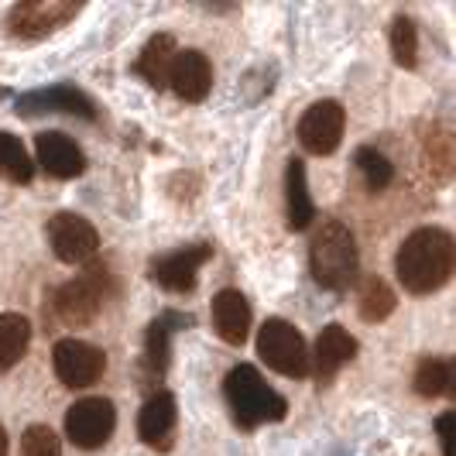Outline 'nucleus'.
I'll return each instance as SVG.
<instances>
[{
	"label": "nucleus",
	"instance_id": "obj_1",
	"mask_svg": "<svg viewBox=\"0 0 456 456\" xmlns=\"http://www.w3.org/2000/svg\"><path fill=\"white\" fill-rule=\"evenodd\" d=\"M398 281L411 296H429L453 274V237L439 227H422L405 237L395 257Z\"/></svg>",
	"mask_w": 456,
	"mask_h": 456
},
{
	"label": "nucleus",
	"instance_id": "obj_2",
	"mask_svg": "<svg viewBox=\"0 0 456 456\" xmlns=\"http://www.w3.org/2000/svg\"><path fill=\"white\" fill-rule=\"evenodd\" d=\"M224 395H227V405L237 419L240 429H257L265 422H281L289 402L265 385L261 370L251 364H237L224 381Z\"/></svg>",
	"mask_w": 456,
	"mask_h": 456
},
{
	"label": "nucleus",
	"instance_id": "obj_3",
	"mask_svg": "<svg viewBox=\"0 0 456 456\" xmlns=\"http://www.w3.org/2000/svg\"><path fill=\"white\" fill-rule=\"evenodd\" d=\"M313 278L330 292H343L357 281V240L340 220H326L309 248Z\"/></svg>",
	"mask_w": 456,
	"mask_h": 456
},
{
	"label": "nucleus",
	"instance_id": "obj_4",
	"mask_svg": "<svg viewBox=\"0 0 456 456\" xmlns=\"http://www.w3.org/2000/svg\"><path fill=\"white\" fill-rule=\"evenodd\" d=\"M257 357L265 364L285 374V378H305L309 374V346L302 340L292 322L285 320H268L257 333Z\"/></svg>",
	"mask_w": 456,
	"mask_h": 456
},
{
	"label": "nucleus",
	"instance_id": "obj_5",
	"mask_svg": "<svg viewBox=\"0 0 456 456\" xmlns=\"http://www.w3.org/2000/svg\"><path fill=\"white\" fill-rule=\"evenodd\" d=\"M103 298H107V278L100 268H93V272L66 281L55 292V313L66 326H86V322L96 320Z\"/></svg>",
	"mask_w": 456,
	"mask_h": 456
},
{
	"label": "nucleus",
	"instance_id": "obj_6",
	"mask_svg": "<svg viewBox=\"0 0 456 456\" xmlns=\"http://www.w3.org/2000/svg\"><path fill=\"white\" fill-rule=\"evenodd\" d=\"M52 364H55V374L66 388H90L103 378L107 370V357L103 350H96L93 343L76 340V337H66V340L55 343L52 350Z\"/></svg>",
	"mask_w": 456,
	"mask_h": 456
},
{
	"label": "nucleus",
	"instance_id": "obj_7",
	"mask_svg": "<svg viewBox=\"0 0 456 456\" xmlns=\"http://www.w3.org/2000/svg\"><path fill=\"white\" fill-rule=\"evenodd\" d=\"M117 429V411L110 398H83L66 411V436L79 450H100Z\"/></svg>",
	"mask_w": 456,
	"mask_h": 456
},
{
	"label": "nucleus",
	"instance_id": "obj_8",
	"mask_svg": "<svg viewBox=\"0 0 456 456\" xmlns=\"http://www.w3.org/2000/svg\"><path fill=\"white\" fill-rule=\"evenodd\" d=\"M48 240L55 257L66 265H86L100 251V233L79 213H55L48 220Z\"/></svg>",
	"mask_w": 456,
	"mask_h": 456
},
{
	"label": "nucleus",
	"instance_id": "obj_9",
	"mask_svg": "<svg viewBox=\"0 0 456 456\" xmlns=\"http://www.w3.org/2000/svg\"><path fill=\"white\" fill-rule=\"evenodd\" d=\"M76 14H79V4H69V0H24V4L11 7L7 28H11V35L35 42V38L52 35L55 28H62Z\"/></svg>",
	"mask_w": 456,
	"mask_h": 456
},
{
	"label": "nucleus",
	"instance_id": "obj_10",
	"mask_svg": "<svg viewBox=\"0 0 456 456\" xmlns=\"http://www.w3.org/2000/svg\"><path fill=\"white\" fill-rule=\"evenodd\" d=\"M343 124H346V114L340 103L320 100L298 120V141L309 155H333L343 141Z\"/></svg>",
	"mask_w": 456,
	"mask_h": 456
},
{
	"label": "nucleus",
	"instance_id": "obj_11",
	"mask_svg": "<svg viewBox=\"0 0 456 456\" xmlns=\"http://www.w3.org/2000/svg\"><path fill=\"white\" fill-rule=\"evenodd\" d=\"M209 257H213L209 244L179 248V251L151 261V281H159L161 289H168V292H192L196 289V274H200V268Z\"/></svg>",
	"mask_w": 456,
	"mask_h": 456
},
{
	"label": "nucleus",
	"instance_id": "obj_12",
	"mask_svg": "<svg viewBox=\"0 0 456 456\" xmlns=\"http://www.w3.org/2000/svg\"><path fill=\"white\" fill-rule=\"evenodd\" d=\"M35 148H38V165L45 168L52 179H76L83 175L86 168V155L83 148L62 131H45V134L35 137Z\"/></svg>",
	"mask_w": 456,
	"mask_h": 456
},
{
	"label": "nucleus",
	"instance_id": "obj_13",
	"mask_svg": "<svg viewBox=\"0 0 456 456\" xmlns=\"http://www.w3.org/2000/svg\"><path fill=\"white\" fill-rule=\"evenodd\" d=\"M168 86L175 90V96H183L185 103H200L206 100V93L213 86V69H209V59L196 48H185L175 55L172 62V72H168Z\"/></svg>",
	"mask_w": 456,
	"mask_h": 456
},
{
	"label": "nucleus",
	"instance_id": "obj_14",
	"mask_svg": "<svg viewBox=\"0 0 456 456\" xmlns=\"http://www.w3.org/2000/svg\"><path fill=\"white\" fill-rule=\"evenodd\" d=\"M354 357H357V340H354L343 326L330 322V326L320 333V340H316V350H313L309 364H316L320 385H330V381L337 378V370L350 364Z\"/></svg>",
	"mask_w": 456,
	"mask_h": 456
},
{
	"label": "nucleus",
	"instance_id": "obj_15",
	"mask_svg": "<svg viewBox=\"0 0 456 456\" xmlns=\"http://www.w3.org/2000/svg\"><path fill=\"white\" fill-rule=\"evenodd\" d=\"M18 114L35 117V114H79L93 120V100L86 93L72 90V86H52V90L28 93L18 100Z\"/></svg>",
	"mask_w": 456,
	"mask_h": 456
},
{
	"label": "nucleus",
	"instance_id": "obj_16",
	"mask_svg": "<svg viewBox=\"0 0 456 456\" xmlns=\"http://www.w3.org/2000/svg\"><path fill=\"white\" fill-rule=\"evenodd\" d=\"M175 419H179L175 395H168V391L151 395L144 402L141 415H137V436H141V443H148L155 450H168V436L175 429Z\"/></svg>",
	"mask_w": 456,
	"mask_h": 456
},
{
	"label": "nucleus",
	"instance_id": "obj_17",
	"mask_svg": "<svg viewBox=\"0 0 456 456\" xmlns=\"http://www.w3.org/2000/svg\"><path fill=\"white\" fill-rule=\"evenodd\" d=\"M213 326L220 333V340L230 346H240L251 333V305L237 289H224L213 298Z\"/></svg>",
	"mask_w": 456,
	"mask_h": 456
},
{
	"label": "nucleus",
	"instance_id": "obj_18",
	"mask_svg": "<svg viewBox=\"0 0 456 456\" xmlns=\"http://www.w3.org/2000/svg\"><path fill=\"white\" fill-rule=\"evenodd\" d=\"M192 326V316H179V313H161L159 320L148 326V343H144V361L148 370L161 378L168 367V354H172V333Z\"/></svg>",
	"mask_w": 456,
	"mask_h": 456
},
{
	"label": "nucleus",
	"instance_id": "obj_19",
	"mask_svg": "<svg viewBox=\"0 0 456 456\" xmlns=\"http://www.w3.org/2000/svg\"><path fill=\"white\" fill-rule=\"evenodd\" d=\"M285 203H289V227L305 230L316 220V206L309 196V179H305V165L298 159L289 161L285 168Z\"/></svg>",
	"mask_w": 456,
	"mask_h": 456
},
{
	"label": "nucleus",
	"instance_id": "obj_20",
	"mask_svg": "<svg viewBox=\"0 0 456 456\" xmlns=\"http://www.w3.org/2000/svg\"><path fill=\"white\" fill-rule=\"evenodd\" d=\"M175 55H179V48H175V38L172 35H155L144 52H141V59H137V76H144L155 90L161 86H168V72H172V62H175Z\"/></svg>",
	"mask_w": 456,
	"mask_h": 456
},
{
	"label": "nucleus",
	"instance_id": "obj_21",
	"mask_svg": "<svg viewBox=\"0 0 456 456\" xmlns=\"http://www.w3.org/2000/svg\"><path fill=\"white\" fill-rule=\"evenodd\" d=\"M31 343V322L24 320L21 313H0V374L28 354Z\"/></svg>",
	"mask_w": 456,
	"mask_h": 456
},
{
	"label": "nucleus",
	"instance_id": "obj_22",
	"mask_svg": "<svg viewBox=\"0 0 456 456\" xmlns=\"http://www.w3.org/2000/svg\"><path fill=\"white\" fill-rule=\"evenodd\" d=\"M415 391L422 398H439V395H450L453 391V364L446 357H426L422 364L415 367V378H411Z\"/></svg>",
	"mask_w": 456,
	"mask_h": 456
},
{
	"label": "nucleus",
	"instance_id": "obj_23",
	"mask_svg": "<svg viewBox=\"0 0 456 456\" xmlns=\"http://www.w3.org/2000/svg\"><path fill=\"white\" fill-rule=\"evenodd\" d=\"M395 305H398V298H395V292L388 289V281H381V278H364V285H361V292H357V309H361V316H364L367 322L388 320L391 313H395Z\"/></svg>",
	"mask_w": 456,
	"mask_h": 456
},
{
	"label": "nucleus",
	"instance_id": "obj_24",
	"mask_svg": "<svg viewBox=\"0 0 456 456\" xmlns=\"http://www.w3.org/2000/svg\"><path fill=\"white\" fill-rule=\"evenodd\" d=\"M0 175L18 185L31 183V175H35V165L24 151L21 137L7 134V131H0Z\"/></svg>",
	"mask_w": 456,
	"mask_h": 456
},
{
	"label": "nucleus",
	"instance_id": "obj_25",
	"mask_svg": "<svg viewBox=\"0 0 456 456\" xmlns=\"http://www.w3.org/2000/svg\"><path fill=\"white\" fill-rule=\"evenodd\" d=\"M357 172L364 175V185L370 192H381V189H388L391 179H395V168H391V161L378 151V148H361L357 151Z\"/></svg>",
	"mask_w": 456,
	"mask_h": 456
},
{
	"label": "nucleus",
	"instance_id": "obj_26",
	"mask_svg": "<svg viewBox=\"0 0 456 456\" xmlns=\"http://www.w3.org/2000/svg\"><path fill=\"white\" fill-rule=\"evenodd\" d=\"M391 52H395V62L402 69L419 66V31L411 18H395L391 24Z\"/></svg>",
	"mask_w": 456,
	"mask_h": 456
},
{
	"label": "nucleus",
	"instance_id": "obj_27",
	"mask_svg": "<svg viewBox=\"0 0 456 456\" xmlns=\"http://www.w3.org/2000/svg\"><path fill=\"white\" fill-rule=\"evenodd\" d=\"M21 456H62V443L48 426H28L21 436Z\"/></svg>",
	"mask_w": 456,
	"mask_h": 456
},
{
	"label": "nucleus",
	"instance_id": "obj_28",
	"mask_svg": "<svg viewBox=\"0 0 456 456\" xmlns=\"http://www.w3.org/2000/svg\"><path fill=\"white\" fill-rule=\"evenodd\" d=\"M453 426H456L453 411H443V415L436 419V433H439V446H443V456H456L453 453Z\"/></svg>",
	"mask_w": 456,
	"mask_h": 456
},
{
	"label": "nucleus",
	"instance_id": "obj_29",
	"mask_svg": "<svg viewBox=\"0 0 456 456\" xmlns=\"http://www.w3.org/2000/svg\"><path fill=\"white\" fill-rule=\"evenodd\" d=\"M0 456H7V433H4V426H0Z\"/></svg>",
	"mask_w": 456,
	"mask_h": 456
}]
</instances>
